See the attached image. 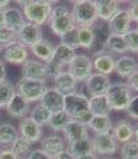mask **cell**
<instances>
[{"label":"cell","instance_id":"cell-23","mask_svg":"<svg viewBox=\"0 0 138 159\" xmlns=\"http://www.w3.org/2000/svg\"><path fill=\"white\" fill-rule=\"evenodd\" d=\"M53 81H54V88L57 89L58 91H60L63 95H69V93L76 92L77 80L74 79L67 71L58 73L54 77Z\"/></svg>","mask_w":138,"mask_h":159},{"label":"cell","instance_id":"cell-22","mask_svg":"<svg viewBox=\"0 0 138 159\" xmlns=\"http://www.w3.org/2000/svg\"><path fill=\"white\" fill-rule=\"evenodd\" d=\"M25 22L26 20L21 8L10 6L4 11V25L15 30L16 32L19 31V29L24 25Z\"/></svg>","mask_w":138,"mask_h":159},{"label":"cell","instance_id":"cell-52","mask_svg":"<svg viewBox=\"0 0 138 159\" xmlns=\"http://www.w3.org/2000/svg\"><path fill=\"white\" fill-rule=\"evenodd\" d=\"M105 159H114V158H105Z\"/></svg>","mask_w":138,"mask_h":159},{"label":"cell","instance_id":"cell-2","mask_svg":"<svg viewBox=\"0 0 138 159\" xmlns=\"http://www.w3.org/2000/svg\"><path fill=\"white\" fill-rule=\"evenodd\" d=\"M22 6V12L25 20L29 23L42 26L48 23L50 11L58 1H42V0H30V1H16Z\"/></svg>","mask_w":138,"mask_h":159},{"label":"cell","instance_id":"cell-42","mask_svg":"<svg viewBox=\"0 0 138 159\" xmlns=\"http://www.w3.org/2000/svg\"><path fill=\"white\" fill-rule=\"evenodd\" d=\"M129 13L132 19V22H136L138 24V1H132L129 6Z\"/></svg>","mask_w":138,"mask_h":159},{"label":"cell","instance_id":"cell-14","mask_svg":"<svg viewBox=\"0 0 138 159\" xmlns=\"http://www.w3.org/2000/svg\"><path fill=\"white\" fill-rule=\"evenodd\" d=\"M22 78L30 80H40L46 81L47 73H46V66L36 59H28L21 68Z\"/></svg>","mask_w":138,"mask_h":159},{"label":"cell","instance_id":"cell-21","mask_svg":"<svg viewBox=\"0 0 138 159\" xmlns=\"http://www.w3.org/2000/svg\"><path fill=\"white\" fill-rule=\"evenodd\" d=\"M138 70V61L131 55H121L115 60L114 72L121 77V78H129L132 73Z\"/></svg>","mask_w":138,"mask_h":159},{"label":"cell","instance_id":"cell-31","mask_svg":"<svg viewBox=\"0 0 138 159\" xmlns=\"http://www.w3.org/2000/svg\"><path fill=\"white\" fill-rule=\"evenodd\" d=\"M18 130L17 128L11 123H0V145L7 146L11 145L18 138Z\"/></svg>","mask_w":138,"mask_h":159},{"label":"cell","instance_id":"cell-36","mask_svg":"<svg viewBox=\"0 0 138 159\" xmlns=\"http://www.w3.org/2000/svg\"><path fill=\"white\" fill-rule=\"evenodd\" d=\"M121 159H138V143L136 140H131L122 143L120 146Z\"/></svg>","mask_w":138,"mask_h":159},{"label":"cell","instance_id":"cell-16","mask_svg":"<svg viewBox=\"0 0 138 159\" xmlns=\"http://www.w3.org/2000/svg\"><path fill=\"white\" fill-rule=\"evenodd\" d=\"M91 61H93V68L96 71V73L108 77L109 74H112L114 72L115 59L111 53H107L106 50L95 53Z\"/></svg>","mask_w":138,"mask_h":159},{"label":"cell","instance_id":"cell-37","mask_svg":"<svg viewBox=\"0 0 138 159\" xmlns=\"http://www.w3.org/2000/svg\"><path fill=\"white\" fill-rule=\"evenodd\" d=\"M60 43L64 44L66 47L71 48L73 50L78 49V28H73L72 30L67 31L63 36H60Z\"/></svg>","mask_w":138,"mask_h":159},{"label":"cell","instance_id":"cell-17","mask_svg":"<svg viewBox=\"0 0 138 159\" xmlns=\"http://www.w3.org/2000/svg\"><path fill=\"white\" fill-rule=\"evenodd\" d=\"M6 114L11 119H23L30 112V103L26 102L22 96L15 93L13 97L10 99L7 105L5 107Z\"/></svg>","mask_w":138,"mask_h":159},{"label":"cell","instance_id":"cell-45","mask_svg":"<svg viewBox=\"0 0 138 159\" xmlns=\"http://www.w3.org/2000/svg\"><path fill=\"white\" fill-rule=\"evenodd\" d=\"M7 77V68H6V65L5 62L0 59V83L1 81H5Z\"/></svg>","mask_w":138,"mask_h":159},{"label":"cell","instance_id":"cell-11","mask_svg":"<svg viewBox=\"0 0 138 159\" xmlns=\"http://www.w3.org/2000/svg\"><path fill=\"white\" fill-rule=\"evenodd\" d=\"M17 130L18 135L24 138L25 140L31 143H39L42 139V127H40L36 122H34L29 116H25L19 120Z\"/></svg>","mask_w":138,"mask_h":159},{"label":"cell","instance_id":"cell-12","mask_svg":"<svg viewBox=\"0 0 138 159\" xmlns=\"http://www.w3.org/2000/svg\"><path fill=\"white\" fill-rule=\"evenodd\" d=\"M41 39H43L42 28L36 24L29 23V22H25L24 25L17 32V41L26 48L31 47Z\"/></svg>","mask_w":138,"mask_h":159},{"label":"cell","instance_id":"cell-54","mask_svg":"<svg viewBox=\"0 0 138 159\" xmlns=\"http://www.w3.org/2000/svg\"><path fill=\"white\" fill-rule=\"evenodd\" d=\"M137 30H138V28H137Z\"/></svg>","mask_w":138,"mask_h":159},{"label":"cell","instance_id":"cell-48","mask_svg":"<svg viewBox=\"0 0 138 159\" xmlns=\"http://www.w3.org/2000/svg\"><path fill=\"white\" fill-rule=\"evenodd\" d=\"M74 159H98V157L95 154V153H88V154H84L82 157H78V158H74Z\"/></svg>","mask_w":138,"mask_h":159},{"label":"cell","instance_id":"cell-41","mask_svg":"<svg viewBox=\"0 0 138 159\" xmlns=\"http://www.w3.org/2000/svg\"><path fill=\"white\" fill-rule=\"evenodd\" d=\"M126 85L129 86L130 90H133L138 92V70L135 73H132L129 78H126Z\"/></svg>","mask_w":138,"mask_h":159},{"label":"cell","instance_id":"cell-25","mask_svg":"<svg viewBox=\"0 0 138 159\" xmlns=\"http://www.w3.org/2000/svg\"><path fill=\"white\" fill-rule=\"evenodd\" d=\"M94 2L98 12V18L102 22H108L119 10V1L117 0H96Z\"/></svg>","mask_w":138,"mask_h":159},{"label":"cell","instance_id":"cell-15","mask_svg":"<svg viewBox=\"0 0 138 159\" xmlns=\"http://www.w3.org/2000/svg\"><path fill=\"white\" fill-rule=\"evenodd\" d=\"M64 97L65 95L58 91L54 86L47 88L41 97L40 104H42L46 109H48L52 114H55L64 110Z\"/></svg>","mask_w":138,"mask_h":159},{"label":"cell","instance_id":"cell-30","mask_svg":"<svg viewBox=\"0 0 138 159\" xmlns=\"http://www.w3.org/2000/svg\"><path fill=\"white\" fill-rule=\"evenodd\" d=\"M11 151L16 154L18 158H28L29 154L33 151V143L25 140L24 138L18 136L13 143H11Z\"/></svg>","mask_w":138,"mask_h":159},{"label":"cell","instance_id":"cell-27","mask_svg":"<svg viewBox=\"0 0 138 159\" xmlns=\"http://www.w3.org/2000/svg\"><path fill=\"white\" fill-rule=\"evenodd\" d=\"M88 129L94 134H108L112 133L113 122L109 116H94L90 120Z\"/></svg>","mask_w":138,"mask_h":159},{"label":"cell","instance_id":"cell-40","mask_svg":"<svg viewBox=\"0 0 138 159\" xmlns=\"http://www.w3.org/2000/svg\"><path fill=\"white\" fill-rule=\"evenodd\" d=\"M126 112L131 119L138 121V95L132 96V99H131L130 104L126 109Z\"/></svg>","mask_w":138,"mask_h":159},{"label":"cell","instance_id":"cell-24","mask_svg":"<svg viewBox=\"0 0 138 159\" xmlns=\"http://www.w3.org/2000/svg\"><path fill=\"white\" fill-rule=\"evenodd\" d=\"M133 126L131 125L127 120H120L115 125H113L112 135L118 143H125L131 141L133 138Z\"/></svg>","mask_w":138,"mask_h":159},{"label":"cell","instance_id":"cell-10","mask_svg":"<svg viewBox=\"0 0 138 159\" xmlns=\"http://www.w3.org/2000/svg\"><path fill=\"white\" fill-rule=\"evenodd\" d=\"M131 23H132V19L129 11L119 8L117 13L107 22V26H108L109 34L124 36L131 30Z\"/></svg>","mask_w":138,"mask_h":159},{"label":"cell","instance_id":"cell-5","mask_svg":"<svg viewBox=\"0 0 138 159\" xmlns=\"http://www.w3.org/2000/svg\"><path fill=\"white\" fill-rule=\"evenodd\" d=\"M107 101L111 105L112 110L117 111H126L131 99H132V93L126 83L117 81L111 84L107 93Z\"/></svg>","mask_w":138,"mask_h":159},{"label":"cell","instance_id":"cell-7","mask_svg":"<svg viewBox=\"0 0 138 159\" xmlns=\"http://www.w3.org/2000/svg\"><path fill=\"white\" fill-rule=\"evenodd\" d=\"M93 71V61L89 56L84 54H76L67 66V72L77 80V83H84L91 75Z\"/></svg>","mask_w":138,"mask_h":159},{"label":"cell","instance_id":"cell-53","mask_svg":"<svg viewBox=\"0 0 138 159\" xmlns=\"http://www.w3.org/2000/svg\"><path fill=\"white\" fill-rule=\"evenodd\" d=\"M21 159H28V158H21Z\"/></svg>","mask_w":138,"mask_h":159},{"label":"cell","instance_id":"cell-1","mask_svg":"<svg viewBox=\"0 0 138 159\" xmlns=\"http://www.w3.org/2000/svg\"><path fill=\"white\" fill-rule=\"evenodd\" d=\"M64 111L71 117V120L77 121L87 127L93 117V114L89 109V98L78 92L65 95Z\"/></svg>","mask_w":138,"mask_h":159},{"label":"cell","instance_id":"cell-47","mask_svg":"<svg viewBox=\"0 0 138 159\" xmlns=\"http://www.w3.org/2000/svg\"><path fill=\"white\" fill-rule=\"evenodd\" d=\"M11 1L10 0H0V11H5L7 7H10Z\"/></svg>","mask_w":138,"mask_h":159},{"label":"cell","instance_id":"cell-26","mask_svg":"<svg viewBox=\"0 0 138 159\" xmlns=\"http://www.w3.org/2000/svg\"><path fill=\"white\" fill-rule=\"evenodd\" d=\"M89 109L94 116H109L113 111L107 101L106 95L95 96L89 98Z\"/></svg>","mask_w":138,"mask_h":159},{"label":"cell","instance_id":"cell-38","mask_svg":"<svg viewBox=\"0 0 138 159\" xmlns=\"http://www.w3.org/2000/svg\"><path fill=\"white\" fill-rule=\"evenodd\" d=\"M17 41V32L12 29H10L7 26L2 25L0 26V46L4 48L16 42Z\"/></svg>","mask_w":138,"mask_h":159},{"label":"cell","instance_id":"cell-43","mask_svg":"<svg viewBox=\"0 0 138 159\" xmlns=\"http://www.w3.org/2000/svg\"><path fill=\"white\" fill-rule=\"evenodd\" d=\"M28 159H50V157L48 154H46L41 148H39V150H33Z\"/></svg>","mask_w":138,"mask_h":159},{"label":"cell","instance_id":"cell-3","mask_svg":"<svg viewBox=\"0 0 138 159\" xmlns=\"http://www.w3.org/2000/svg\"><path fill=\"white\" fill-rule=\"evenodd\" d=\"M71 16L77 28H91L98 19L95 2L90 0L73 1Z\"/></svg>","mask_w":138,"mask_h":159},{"label":"cell","instance_id":"cell-34","mask_svg":"<svg viewBox=\"0 0 138 159\" xmlns=\"http://www.w3.org/2000/svg\"><path fill=\"white\" fill-rule=\"evenodd\" d=\"M95 41V31L91 28H78V46L79 48L90 49Z\"/></svg>","mask_w":138,"mask_h":159},{"label":"cell","instance_id":"cell-13","mask_svg":"<svg viewBox=\"0 0 138 159\" xmlns=\"http://www.w3.org/2000/svg\"><path fill=\"white\" fill-rule=\"evenodd\" d=\"M84 84L90 97H95V96L106 95L112 83L109 77L107 75L100 73H91V75L84 81Z\"/></svg>","mask_w":138,"mask_h":159},{"label":"cell","instance_id":"cell-4","mask_svg":"<svg viewBox=\"0 0 138 159\" xmlns=\"http://www.w3.org/2000/svg\"><path fill=\"white\" fill-rule=\"evenodd\" d=\"M48 23L52 32L59 37L63 36L67 31L72 30L73 28H76L70 8L63 4H58L53 6L50 11Z\"/></svg>","mask_w":138,"mask_h":159},{"label":"cell","instance_id":"cell-32","mask_svg":"<svg viewBox=\"0 0 138 159\" xmlns=\"http://www.w3.org/2000/svg\"><path fill=\"white\" fill-rule=\"evenodd\" d=\"M69 153L72 156L73 158H78L84 154H88L93 152V147H91V139L87 138L84 140L77 141V143H69V148H67Z\"/></svg>","mask_w":138,"mask_h":159},{"label":"cell","instance_id":"cell-51","mask_svg":"<svg viewBox=\"0 0 138 159\" xmlns=\"http://www.w3.org/2000/svg\"><path fill=\"white\" fill-rule=\"evenodd\" d=\"M1 52H2V47L0 46V55H1Z\"/></svg>","mask_w":138,"mask_h":159},{"label":"cell","instance_id":"cell-50","mask_svg":"<svg viewBox=\"0 0 138 159\" xmlns=\"http://www.w3.org/2000/svg\"><path fill=\"white\" fill-rule=\"evenodd\" d=\"M133 138H135V140L138 143V126H137V128L135 129V132H133Z\"/></svg>","mask_w":138,"mask_h":159},{"label":"cell","instance_id":"cell-8","mask_svg":"<svg viewBox=\"0 0 138 159\" xmlns=\"http://www.w3.org/2000/svg\"><path fill=\"white\" fill-rule=\"evenodd\" d=\"M91 139L93 153L96 156H112L119 150L118 143L115 141L112 133L108 134H94Z\"/></svg>","mask_w":138,"mask_h":159},{"label":"cell","instance_id":"cell-20","mask_svg":"<svg viewBox=\"0 0 138 159\" xmlns=\"http://www.w3.org/2000/svg\"><path fill=\"white\" fill-rule=\"evenodd\" d=\"M41 150L48 154L49 157H54L58 153L66 150V141L60 135H48L41 139Z\"/></svg>","mask_w":138,"mask_h":159},{"label":"cell","instance_id":"cell-9","mask_svg":"<svg viewBox=\"0 0 138 159\" xmlns=\"http://www.w3.org/2000/svg\"><path fill=\"white\" fill-rule=\"evenodd\" d=\"M1 60L4 62H8L11 65H22L29 59V48L23 46L18 41L8 44L6 47L2 48L1 52Z\"/></svg>","mask_w":138,"mask_h":159},{"label":"cell","instance_id":"cell-28","mask_svg":"<svg viewBox=\"0 0 138 159\" xmlns=\"http://www.w3.org/2000/svg\"><path fill=\"white\" fill-rule=\"evenodd\" d=\"M105 50L114 53V54H119V55H125L129 52L124 36L112 35V34H109V36L106 40Z\"/></svg>","mask_w":138,"mask_h":159},{"label":"cell","instance_id":"cell-19","mask_svg":"<svg viewBox=\"0 0 138 159\" xmlns=\"http://www.w3.org/2000/svg\"><path fill=\"white\" fill-rule=\"evenodd\" d=\"M54 49H55V46L50 41L41 39L31 47H29V52L34 55V59L46 64L50 60V57L54 53Z\"/></svg>","mask_w":138,"mask_h":159},{"label":"cell","instance_id":"cell-29","mask_svg":"<svg viewBox=\"0 0 138 159\" xmlns=\"http://www.w3.org/2000/svg\"><path fill=\"white\" fill-rule=\"evenodd\" d=\"M30 119L33 120L34 122H36L40 127H43V126H48L49 121L52 119V112L49 111L48 109H46L42 104H36L34 108L30 109Z\"/></svg>","mask_w":138,"mask_h":159},{"label":"cell","instance_id":"cell-46","mask_svg":"<svg viewBox=\"0 0 138 159\" xmlns=\"http://www.w3.org/2000/svg\"><path fill=\"white\" fill-rule=\"evenodd\" d=\"M50 159H74V158L69 153L67 150H65V151L58 153L57 156H54V157H50Z\"/></svg>","mask_w":138,"mask_h":159},{"label":"cell","instance_id":"cell-35","mask_svg":"<svg viewBox=\"0 0 138 159\" xmlns=\"http://www.w3.org/2000/svg\"><path fill=\"white\" fill-rule=\"evenodd\" d=\"M15 93H16V89L11 81L6 79L5 81L0 83V109L7 105L10 99L13 97Z\"/></svg>","mask_w":138,"mask_h":159},{"label":"cell","instance_id":"cell-39","mask_svg":"<svg viewBox=\"0 0 138 159\" xmlns=\"http://www.w3.org/2000/svg\"><path fill=\"white\" fill-rule=\"evenodd\" d=\"M124 39L127 46V50L130 53H138V30L131 29L126 35H124Z\"/></svg>","mask_w":138,"mask_h":159},{"label":"cell","instance_id":"cell-49","mask_svg":"<svg viewBox=\"0 0 138 159\" xmlns=\"http://www.w3.org/2000/svg\"><path fill=\"white\" fill-rule=\"evenodd\" d=\"M4 25V11H0V26Z\"/></svg>","mask_w":138,"mask_h":159},{"label":"cell","instance_id":"cell-18","mask_svg":"<svg viewBox=\"0 0 138 159\" xmlns=\"http://www.w3.org/2000/svg\"><path fill=\"white\" fill-rule=\"evenodd\" d=\"M63 134H64V140L67 143V145L90 138L88 127L77 121H73V120L69 122V125L63 130Z\"/></svg>","mask_w":138,"mask_h":159},{"label":"cell","instance_id":"cell-44","mask_svg":"<svg viewBox=\"0 0 138 159\" xmlns=\"http://www.w3.org/2000/svg\"><path fill=\"white\" fill-rule=\"evenodd\" d=\"M0 159H19L16 154L8 148L0 150Z\"/></svg>","mask_w":138,"mask_h":159},{"label":"cell","instance_id":"cell-6","mask_svg":"<svg viewBox=\"0 0 138 159\" xmlns=\"http://www.w3.org/2000/svg\"><path fill=\"white\" fill-rule=\"evenodd\" d=\"M47 88L48 86L46 85V81L24 79V78H21L17 81L16 86H15L17 93L22 96L29 103L40 102L41 97Z\"/></svg>","mask_w":138,"mask_h":159},{"label":"cell","instance_id":"cell-33","mask_svg":"<svg viewBox=\"0 0 138 159\" xmlns=\"http://www.w3.org/2000/svg\"><path fill=\"white\" fill-rule=\"evenodd\" d=\"M70 121H71V117L63 110V111L55 112V114L52 115V119L49 121L48 127L49 129H52L54 132H63Z\"/></svg>","mask_w":138,"mask_h":159}]
</instances>
